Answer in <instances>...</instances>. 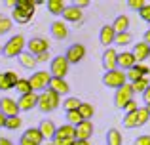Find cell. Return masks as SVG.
Returning <instances> with one entry per match:
<instances>
[{"instance_id": "cell-3", "label": "cell", "mask_w": 150, "mask_h": 145, "mask_svg": "<svg viewBox=\"0 0 150 145\" xmlns=\"http://www.w3.org/2000/svg\"><path fill=\"white\" fill-rule=\"evenodd\" d=\"M103 84L106 86V88H122L124 84H127V78H125V73L124 71H118V69H114V71H106L103 74Z\"/></svg>"}, {"instance_id": "cell-41", "label": "cell", "mask_w": 150, "mask_h": 145, "mask_svg": "<svg viewBox=\"0 0 150 145\" xmlns=\"http://www.w3.org/2000/svg\"><path fill=\"white\" fill-rule=\"evenodd\" d=\"M137 109H139V103H137L135 99H131V101H127V103L124 105L122 111H124V113H133V111H137Z\"/></svg>"}, {"instance_id": "cell-44", "label": "cell", "mask_w": 150, "mask_h": 145, "mask_svg": "<svg viewBox=\"0 0 150 145\" xmlns=\"http://www.w3.org/2000/svg\"><path fill=\"white\" fill-rule=\"evenodd\" d=\"M0 90H2V92H6V90H11L10 82H8V78H6V73H0Z\"/></svg>"}, {"instance_id": "cell-50", "label": "cell", "mask_w": 150, "mask_h": 145, "mask_svg": "<svg viewBox=\"0 0 150 145\" xmlns=\"http://www.w3.org/2000/svg\"><path fill=\"white\" fill-rule=\"evenodd\" d=\"M0 145H13L8 138H0Z\"/></svg>"}, {"instance_id": "cell-43", "label": "cell", "mask_w": 150, "mask_h": 145, "mask_svg": "<svg viewBox=\"0 0 150 145\" xmlns=\"http://www.w3.org/2000/svg\"><path fill=\"white\" fill-rule=\"evenodd\" d=\"M6 78H8V82H10V86H11V88H13V86L17 84V80H19L17 73H13V71H6Z\"/></svg>"}, {"instance_id": "cell-46", "label": "cell", "mask_w": 150, "mask_h": 145, "mask_svg": "<svg viewBox=\"0 0 150 145\" xmlns=\"http://www.w3.org/2000/svg\"><path fill=\"white\" fill-rule=\"evenodd\" d=\"M50 52H44V54H38V56H36V63H46V61H48L50 59Z\"/></svg>"}, {"instance_id": "cell-48", "label": "cell", "mask_w": 150, "mask_h": 145, "mask_svg": "<svg viewBox=\"0 0 150 145\" xmlns=\"http://www.w3.org/2000/svg\"><path fill=\"white\" fill-rule=\"evenodd\" d=\"M143 101H144L146 105H150V86H148V88L143 92Z\"/></svg>"}, {"instance_id": "cell-54", "label": "cell", "mask_w": 150, "mask_h": 145, "mask_svg": "<svg viewBox=\"0 0 150 145\" xmlns=\"http://www.w3.org/2000/svg\"><path fill=\"white\" fill-rule=\"evenodd\" d=\"M0 56H2V46H0Z\"/></svg>"}, {"instance_id": "cell-20", "label": "cell", "mask_w": 150, "mask_h": 145, "mask_svg": "<svg viewBox=\"0 0 150 145\" xmlns=\"http://www.w3.org/2000/svg\"><path fill=\"white\" fill-rule=\"evenodd\" d=\"M133 57H135L137 63H143V61H146L150 57V46L144 44V42H137L135 46H133Z\"/></svg>"}, {"instance_id": "cell-36", "label": "cell", "mask_w": 150, "mask_h": 145, "mask_svg": "<svg viewBox=\"0 0 150 145\" xmlns=\"http://www.w3.org/2000/svg\"><path fill=\"white\" fill-rule=\"evenodd\" d=\"M80 122H82V116H80V113H78V109L76 111H67V124L78 126Z\"/></svg>"}, {"instance_id": "cell-49", "label": "cell", "mask_w": 150, "mask_h": 145, "mask_svg": "<svg viewBox=\"0 0 150 145\" xmlns=\"http://www.w3.org/2000/svg\"><path fill=\"white\" fill-rule=\"evenodd\" d=\"M143 42H144V44H148V46H150V29L146 31V33H144V38H143Z\"/></svg>"}, {"instance_id": "cell-8", "label": "cell", "mask_w": 150, "mask_h": 145, "mask_svg": "<svg viewBox=\"0 0 150 145\" xmlns=\"http://www.w3.org/2000/svg\"><path fill=\"white\" fill-rule=\"evenodd\" d=\"M84 57H86V46L84 44H72L65 52V59L69 61V65H78Z\"/></svg>"}, {"instance_id": "cell-51", "label": "cell", "mask_w": 150, "mask_h": 145, "mask_svg": "<svg viewBox=\"0 0 150 145\" xmlns=\"http://www.w3.org/2000/svg\"><path fill=\"white\" fill-rule=\"evenodd\" d=\"M4 124H6V116L0 113V128H4Z\"/></svg>"}, {"instance_id": "cell-47", "label": "cell", "mask_w": 150, "mask_h": 145, "mask_svg": "<svg viewBox=\"0 0 150 145\" xmlns=\"http://www.w3.org/2000/svg\"><path fill=\"white\" fill-rule=\"evenodd\" d=\"M72 6H74V8H78V10H82V8L89 6V0H76V2H74Z\"/></svg>"}, {"instance_id": "cell-25", "label": "cell", "mask_w": 150, "mask_h": 145, "mask_svg": "<svg viewBox=\"0 0 150 145\" xmlns=\"http://www.w3.org/2000/svg\"><path fill=\"white\" fill-rule=\"evenodd\" d=\"M19 63H21V67H25V69H30L33 71L34 67H36V57L33 56V54H29V52H23V54H19Z\"/></svg>"}, {"instance_id": "cell-6", "label": "cell", "mask_w": 150, "mask_h": 145, "mask_svg": "<svg viewBox=\"0 0 150 145\" xmlns=\"http://www.w3.org/2000/svg\"><path fill=\"white\" fill-rule=\"evenodd\" d=\"M133 96H135V92H133L131 84H124L122 88L116 90V94H114V105H116L118 109H124V105L127 103V101H131Z\"/></svg>"}, {"instance_id": "cell-34", "label": "cell", "mask_w": 150, "mask_h": 145, "mask_svg": "<svg viewBox=\"0 0 150 145\" xmlns=\"http://www.w3.org/2000/svg\"><path fill=\"white\" fill-rule=\"evenodd\" d=\"M80 103H82V101L78 99V97H70L69 96L65 101H63V109H65V113L67 111H76V109L80 107Z\"/></svg>"}, {"instance_id": "cell-35", "label": "cell", "mask_w": 150, "mask_h": 145, "mask_svg": "<svg viewBox=\"0 0 150 145\" xmlns=\"http://www.w3.org/2000/svg\"><path fill=\"white\" fill-rule=\"evenodd\" d=\"M15 8H19V10H23V11H29V14H34L36 2H33V0H17V2H15Z\"/></svg>"}, {"instance_id": "cell-12", "label": "cell", "mask_w": 150, "mask_h": 145, "mask_svg": "<svg viewBox=\"0 0 150 145\" xmlns=\"http://www.w3.org/2000/svg\"><path fill=\"white\" fill-rule=\"evenodd\" d=\"M148 73H150V67H148V65H144V63H135L127 73H125V78H127V80H131V84H133V82L144 78Z\"/></svg>"}, {"instance_id": "cell-14", "label": "cell", "mask_w": 150, "mask_h": 145, "mask_svg": "<svg viewBox=\"0 0 150 145\" xmlns=\"http://www.w3.org/2000/svg\"><path fill=\"white\" fill-rule=\"evenodd\" d=\"M116 59H118V52L114 48H105L101 56V63H103V69L106 71H114L116 69Z\"/></svg>"}, {"instance_id": "cell-45", "label": "cell", "mask_w": 150, "mask_h": 145, "mask_svg": "<svg viewBox=\"0 0 150 145\" xmlns=\"http://www.w3.org/2000/svg\"><path fill=\"white\" fill-rule=\"evenodd\" d=\"M135 145H150V136L148 134H143L135 139Z\"/></svg>"}, {"instance_id": "cell-53", "label": "cell", "mask_w": 150, "mask_h": 145, "mask_svg": "<svg viewBox=\"0 0 150 145\" xmlns=\"http://www.w3.org/2000/svg\"><path fill=\"white\" fill-rule=\"evenodd\" d=\"M144 107H146V111H148V115H150V105H144Z\"/></svg>"}, {"instance_id": "cell-32", "label": "cell", "mask_w": 150, "mask_h": 145, "mask_svg": "<svg viewBox=\"0 0 150 145\" xmlns=\"http://www.w3.org/2000/svg\"><path fill=\"white\" fill-rule=\"evenodd\" d=\"M11 27H13V21H11L10 17L0 14V36H2V34H8L11 31Z\"/></svg>"}, {"instance_id": "cell-42", "label": "cell", "mask_w": 150, "mask_h": 145, "mask_svg": "<svg viewBox=\"0 0 150 145\" xmlns=\"http://www.w3.org/2000/svg\"><path fill=\"white\" fill-rule=\"evenodd\" d=\"M76 139H65V138H53L51 139V145H74Z\"/></svg>"}, {"instance_id": "cell-5", "label": "cell", "mask_w": 150, "mask_h": 145, "mask_svg": "<svg viewBox=\"0 0 150 145\" xmlns=\"http://www.w3.org/2000/svg\"><path fill=\"white\" fill-rule=\"evenodd\" d=\"M69 61L65 59V56H55L51 59V65H50V74L53 78H65L67 73H69Z\"/></svg>"}, {"instance_id": "cell-9", "label": "cell", "mask_w": 150, "mask_h": 145, "mask_svg": "<svg viewBox=\"0 0 150 145\" xmlns=\"http://www.w3.org/2000/svg\"><path fill=\"white\" fill-rule=\"evenodd\" d=\"M27 52L33 54L34 57H36L38 54L50 52V42L46 40V38H42V36H34V38H30V40L27 42Z\"/></svg>"}, {"instance_id": "cell-17", "label": "cell", "mask_w": 150, "mask_h": 145, "mask_svg": "<svg viewBox=\"0 0 150 145\" xmlns=\"http://www.w3.org/2000/svg\"><path fill=\"white\" fill-rule=\"evenodd\" d=\"M114 38H116V33H114L112 25H103L99 31V42L105 48H110L114 44Z\"/></svg>"}, {"instance_id": "cell-33", "label": "cell", "mask_w": 150, "mask_h": 145, "mask_svg": "<svg viewBox=\"0 0 150 145\" xmlns=\"http://www.w3.org/2000/svg\"><path fill=\"white\" fill-rule=\"evenodd\" d=\"M122 122H124V128H137V111L125 113L124 119H122Z\"/></svg>"}, {"instance_id": "cell-4", "label": "cell", "mask_w": 150, "mask_h": 145, "mask_svg": "<svg viewBox=\"0 0 150 145\" xmlns=\"http://www.w3.org/2000/svg\"><path fill=\"white\" fill-rule=\"evenodd\" d=\"M50 80H51V74H50L48 71H36V73H33V76L29 78L30 88H33V92H34V94L48 90Z\"/></svg>"}, {"instance_id": "cell-21", "label": "cell", "mask_w": 150, "mask_h": 145, "mask_svg": "<svg viewBox=\"0 0 150 145\" xmlns=\"http://www.w3.org/2000/svg\"><path fill=\"white\" fill-rule=\"evenodd\" d=\"M55 130H57V126H55L53 120H50V119H44L40 124H38V132L42 134L44 139H51L55 136Z\"/></svg>"}, {"instance_id": "cell-18", "label": "cell", "mask_w": 150, "mask_h": 145, "mask_svg": "<svg viewBox=\"0 0 150 145\" xmlns=\"http://www.w3.org/2000/svg\"><path fill=\"white\" fill-rule=\"evenodd\" d=\"M61 15H63V21H67V23H80L82 17H84L82 10L74 8L72 4H70V6H65V10H63Z\"/></svg>"}, {"instance_id": "cell-31", "label": "cell", "mask_w": 150, "mask_h": 145, "mask_svg": "<svg viewBox=\"0 0 150 145\" xmlns=\"http://www.w3.org/2000/svg\"><path fill=\"white\" fill-rule=\"evenodd\" d=\"M148 120H150V115H148L146 107H139V109H137V128L144 126Z\"/></svg>"}, {"instance_id": "cell-28", "label": "cell", "mask_w": 150, "mask_h": 145, "mask_svg": "<svg viewBox=\"0 0 150 145\" xmlns=\"http://www.w3.org/2000/svg\"><path fill=\"white\" fill-rule=\"evenodd\" d=\"M46 6H48V11L51 15H61L63 10H65V2L63 0H48Z\"/></svg>"}, {"instance_id": "cell-29", "label": "cell", "mask_w": 150, "mask_h": 145, "mask_svg": "<svg viewBox=\"0 0 150 145\" xmlns=\"http://www.w3.org/2000/svg\"><path fill=\"white\" fill-rule=\"evenodd\" d=\"M13 90H17V94H19V96H25V94H30V92H33L29 78H19V80H17V84L13 86Z\"/></svg>"}, {"instance_id": "cell-24", "label": "cell", "mask_w": 150, "mask_h": 145, "mask_svg": "<svg viewBox=\"0 0 150 145\" xmlns=\"http://www.w3.org/2000/svg\"><path fill=\"white\" fill-rule=\"evenodd\" d=\"M106 145H124V138H122L118 128H108V132H106Z\"/></svg>"}, {"instance_id": "cell-19", "label": "cell", "mask_w": 150, "mask_h": 145, "mask_svg": "<svg viewBox=\"0 0 150 145\" xmlns=\"http://www.w3.org/2000/svg\"><path fill=\"white\" fill-rule=\"evenodd\" d=\"M48 88L51 90V92H55L57 96H67V94L70 92V86H69V82H67L65 78H53L51 76Z\"/></svg>"}, {"instance_id": "cell-11", "label": "cell", "mask_w": 150, "mask_h": 145, "mask_svg": "<svg viewBox=\"0 0 150 145\" xmlns=\"http://www.w3.org/2000/svg\"><path fill=\"white\" fill-rule=\"evenodd\" d=\"M38 103V94L30 92V94H25V96H19L17 99V107H19V113H27V111H33Z\"/></svg>"}, {"instance_id": "cell-52", "label": "cell", "mask_w": 150, "mask_h": 145, "mask_svg": "<svg viewBox=\"0 0 150 145\" xmlns=\"http://www.w3.org/2000/svg\"><path fill=\"white\" fill-rule=\"evenodd\" d=\"M74 145H89V141H74Z\"/></svg>"}, {"instance_id": "cell-26", "label": "cell", "mask_w": 150, "mask_h": 145, "mask_svg": "<svg viewBox=\"0 0 150 145\" xmlns=\"http://www.w3.org/2000/svg\"><path fill=\"white\" fill-rule=\"evenodd\" d=\"M53 138H65V139H74V126H70V124H63V126H59L57 130H55V136ZM51 138V139H53Z\"/></svg>"}, {"instance_id": "cell-10", "label": "cell", "mask_w": 150, "mask_h": 145, "mask_svg": "<svg viewBox=\"0 0 150 145\" xmlns=\"http://www.w3.org/2000/svg\"><path fill=\"white\" fill-rule=\"evenodd\" d=\"M44 143V138L38 132V128H27L25 134H21L19 138V145H42Z\"/></svg>"}, {"instance_id": "cell-30", "label": "cell", "mask_w": 150, "mask_h": 145, "mask_svg": "<svg viewBox=\"0 0 150 145\" xmlns=\"http://www.w3.org/2000/svg\"><path fill=\"white\" fill-rule=\"evenodd\" d=\"M131 40H133V36L129 34V31H127V33H118V34H116V38H114V44H116V46H122V48H124V46L131 44Z\"/></svg>"}, {"instance_id": "cell-15", "label": "cell", "mask_w": 150, "mask_h": 145, "mask_svg": "<svg viewBox=\"0 0 150 145\" xmlns=\"http://www.w3.org/2000/svg\"><path fill=\"white\" fill-rule=\"evenodd\" d=\"M135 57L131 52H118V59H116V69L118 71H129V69L135 65Z\"/></svg>"}, {"instance_id": "cell-13", "label": "cell", "mask_w": 150, "mask_h": 145, "mask_svg": "<svg viewBox=\"0 0 150 145\" xmlns=\"http://www.w3.org/2000/svg\"><path fill=\"white\" fill-rule=\"evenodd\" d=\"M0 113L4 116H19V107H17V101L11 99V97H2L0 99Z\"/></svg>"}, {"instance_id": "cell-37", "label": "cell", "mask_w": 150, "mask_h": 145, "mask_svg": "<svg viewBox=\"0 0 150 145\" xmlns=\"http://www.w3.org/2000/svg\"><path fill=\"white\" fill-rule=\"evenodd\" d=\"M21 122L23 120L19 119V116H8L4 128H8V130H19V128H21Z\"/></svg>"}, {"instance_id": "cell-7", "label": "cell", "mask_w": 150, "mask_h": 145, "mask_svg": "<svg viewBox=\"0 0 150 145\" xmlns=\"http://www.w3.org/2000/svg\"><path fill=\"white\" fill-rule=\"evenodd\" d=\"M93 136V120H82L78 126H74V139L76 141H89Z\"/></svg>"}, {"instance_id": "cell-27", "label": "cell", "mask_w": 150, "mask_h": 145, "mask_svg": "<svg viewBox=\"0 0 150 145\" xmlns=\"http://www.w3.org/2000/svg\"><path fill=\"white\" fill-rule=\"evenodd\" d=\"M78 113H80L82 120H91L93 115H95V107H93L91 103H84V101H82L80 107H78Z\"/></svg>"}, {"instance_id": "cell-40", "label": "cell", "mask_w": 150, "mask_h": 145, "mask_svg": "<svg viewBox=\"0 0 150 145\" xmlns=\"http://www.w3.org/2000/svg\"><path fill=\"white\" fill-rule=\"evenodd\" d=\"M139 15H141V19H143V21H146L148 25H150V4H144V8L139 11Z\"/></svg>"}, {"instance_id": "cell-55", "label": "cell", "mask_w": 150, "mask_h": 145, "mask_svg": "<svg viewBox=\"0 0 150 145\" xmlns=\"http://www.w3.org/2000/svg\"><path fill=\"white\" fill-rule=\"evenodd\" d=\"M46 145H51V143H46Z\"/></svg>"}, {"instance_id": "cell-2", "label": "cell", "mask_w": 150, "mask_h": 145, "mask_svg": "<svg viewBox=\"0 0 150 145\" xmlns=\"http://www.w3.org/2000/svg\"><path fill=\"white\" fill-rule=\"evenodd\" d=\"M27 40L23 34H13L6 44L2 46V56L8 57V59H13V57H19V54L25 52Z\"/></svg>"}, {"instance_id": "cell-38", "label": "cell", "mask_w": 150, "mask_h": 145, "mask_svg": "<svg viewBox=\"0 0 150 145\" xmlns=\"http://www.w3.org/2000/svg\"><path fill=\"white\" fill-rule=\"evenodd\" d=\"M148 86H150V82L146 80V76H144V78H141V80L133 82V84H131V88H133V92H135V94H143L144 90L148 88Z\"/></svg>"}, {"instance_id": "cell-22", "label": "cell", "mask_w": 150, "mask_h": 145, "mask_svg": "<svg viewBox=\"0 0 150 145\" xmlns=\"http://www.w3.org/2000/svg\"><path fill=\"white\" fill-rule=\"evenodd\" d=\"M33 15L34 14H29V11H23V10H19V8H15L13 6V11H11V21H15V23H21V25H25V23H29L30 19H33Z\"/></svg>"}, {"instance_id": "cell-1", "label": "cell", "mask_w": 150, "mask_h": 145, "mask_svg": "<svg viewBox=\"0 0 150 145\" xmlns=\"http://www.w3.org/2000/svg\"><path fill=\"white\" fill-rule=\"evenodd\" d=\"M61 105V96H57L55 92H51V90H44V92L38 94V103H36V109L42 113H53L55 109Z\"/></svg>"}, {"instance_id": "cell-39", "label": "cell", "mask_w": 150, "mask_h": 145, "mask_svg": "<svg viewBox=\"0 0 150 145\" xmlns=\"http://www.w3.org/2000/svg\"><path fill=\"white\" fill-rule=\"evenodd\" d=\"M144 0H127V6L131 8V10H137V11H141L144 8Z\"/></svg>"}, {"instance_id": "cell-23", "label": "cell", "mask_w": 150, "mask_h": 145, "mask_svg": "<svg viewBox=\"0 0 150 145\" xmlns=\"http://www.w3.org/2000/svg\"><path fill=\"white\" fill-rule=\"evenodd\" d=\"M112 29H114V33H127V29H129V17L127 15H118L116 19H114V23H112Z\"/></svg>"}, {"instance_id": "cell-16", "label": "cell", "mask_w": 150, "mask_h": 145, "mask_svg": "<svg viewBox=\"0 0 150 145\" xmlns=\"http://www.w3.org/2000/svg\"><path fill=\"white\" fill-rule=\"evenodd\" d=\"M50 33H51V36H53L55 40H65V38L69 36V27H67L65 21L55 19V21L50 25Z\"/></svg>"}]
</instances>
